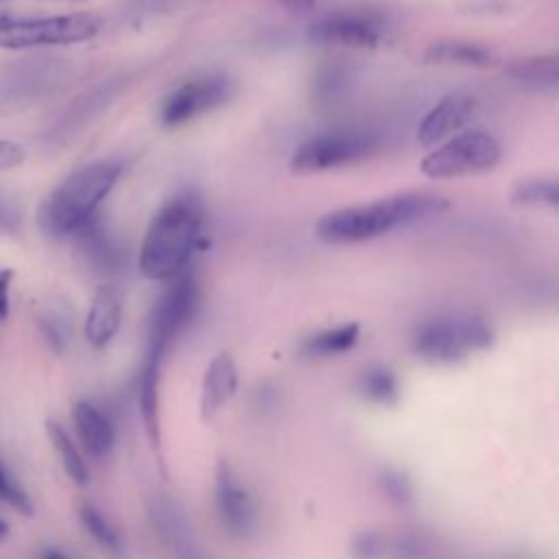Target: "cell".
Here are the masks:
<instances>
[{
    "instance_id": "6da1fadb",
    "label": "cell",
    "mask_w": 559,
    "mask_h": 559,
    "mask_svg": "<svg viewBox=\"0 0 559 559\" xmlns=\"http://www.w3.org/2000/svg\"><path fill=\"white\" fill-rule=\"evenodd\" d=\"M450 207L448 199L435 192H397L367 203L345 205L323 214L314 234L328 245H358L386 236L400 227L428 221Z\"/></svg>"
},
{
    "instance_id": "7a4b0ae2",
    "label": "cell",
    "mask_w": 559,
    "mask_h": 559,
    "mask_svg": "<svg viewBox=\"0 0 559 559\" xmlns=\"http://www.w3.org/2000/svg\"><path fill=\"white\" fill-rule=\"evenodd\" d=\"M205 210L197 192L170 197L151 218L140 245V271L153 282H168L183 273L201 242Z\"/></svg>"
},
{
    "instance_id": "3957f363",
    "label": "cell",
    "mask_w": 559,
    "mask_h": 559,
    "mask_svg": "<svg viewBox=\"0 0 559 559\" xmlns=\"http://www.w3.org/2000/svg\"><path fill=\"white\" fill-rule=\"evenodd\" d=\"M120 177V166L114 162H94L68 175L52 188L37 207V225L52 238L70 236L92 216L109 197Z\"/></svg>"
},
{
    "instance_id": "277c9868",
    "label": "cell",
    "mask_w": 559,
    "mask_h": 559,
    "mask_svg": "<svg viewBox=\"0 0 559 559\" xmlns=\"http://www.w3.org/2000/svg\"><path fill=\"white\" fill-rule=\"evenodd\" d=\"M493 328L476 314H439L419 323L411 336L413 354L430 365H452L493 345Z\"/></svg>"
},
{
    "instance_id": "5b68a950",
    "label": "cell",
    "mask_w": 559,
    "mask_h": 559,
    "mask_svg": "<svg viewBox=\"0 0 559 559\" xmlns=\"http://www.w3.org/2000/svg\"><path fill=\"white\" fill-rule=\"evenodd\" d=\"M201 288L197 277L186 269L168 280V286L153 304L146 328V356L164 360L177 338L190 328L199 312Z\"/></svg>"
},
{
    "instance_id": "8992f818",
    "label": "cell",
    "mask_w": 559,
    "mask_h": 559,
    "mask_svg": "<svg viewBox=\"0 0 559 559\" xmlns=\"http://www.w3.org/2000/svg\"><path fill=\"white\" fill-rule=\"evenodd\" d=\"M100 20L92 13H66L48 17L0 15V48L24 50L39 46H68L96 37Z\"/></svg>"
},
{
    "instance_id": "52a82bcc",
    "label": "cell",
    "mask_w": 559,
    "mask_h": 559,
    "mask_svg": "<svg viewBox=\"0 0 559 559\" xmlns=\"http://www.w3.org/2000/svg\"><path fill=\"white\" fill-rule=\"evenodd\" d=\"M502 148L487 131H463L432 148L419 164L430 179H452L487 173L498 166Z\"/></svg>"
},
{
    "instance_id": "ba28073f",
    "label": "cell",
    "mask_w": 559,
    "mask_h": 559,
    "mask_svg": "<svg viewBox=\"0 0 559 559\" xmlns=\"http://www.w3.org/2000/svg\"><path fill=\"white\" fill-rule=\"evenodd\" d=\"M378 151L376 138L362 131H330L301 142L288 162L290 173L312 175L371 157Z\"/></svg>"
},
{
    "instance_id": "9c48e42d",
    "label": "cell",
    "mask_w": 559,
    "mask_h": 559,
    "mask_svg": "<svg viewBox=\"0 0 559 559\" xmlns=\"http://www.w3.org/2000/svg\"><path fill=\"white\" fill-rule=\"evenodd\" d=\"M214 500L216 513L225 528L236 539H249L258 531V509L247 487L236 476L227 459H218L214 467Z\"/></svg>"
},
{
    "instance_id": "30bf717a",
    "label": "cell",
    "mask_w": 559,
    "mask_h": 559,
    "mask_svg": "<svg viewBox=\"0 0 559 559\" xmlns=\"http://www.w3.org/2000/svg\"><path fill=\"white\" fill-rule=\"evenodd\" d=\"M231 96V81L221 74L201 76L173 90L162 105V124L181 127L216 107L227 103Z\"/></svg>"
},
{
    "instance_id": "8fae6325",
    "label": "cell",
    "mask_w": 559,
    "mask_h": 559,
    "mask_svg": "<svg viewBox=\"0 0 559 559\" xmlns=\"http://www.w3.org/2000/svg\"><path fill=\"white\" fill-rule=\"evenodd\" d=\"M148 520L153 531L162 539V544L177 557H197V542L190 526V520L181 511V507L164 496L155 493L148 498Z\"/></svg>"
},
{
    "instance_id": "7c38bea8",
    "label": "cell",
    "mask_w": 559,
    "mask_h": 559,
    "mask_svg": "<svg viewBox=\"0 0 559 559\" xmlns=\"http://www.w3.org/2000/svg\"><path fill=\"white\" fill-rule=\"evenodd\" d=\"M474 96L465 92H452L445 94L441 100H437L426 116L417 124V142L421 146H435L448 135H452L456 129L465 124L469 114L474 111Z\"/></svg>"
},
{
    "instance_id": "4fadbf2b",
    "label": "cell",
    "mask_w": 559,
    "mask_h": 559,
    "mask_svg": "<svg viewBox=\"0 0 559 559\" xmlns=\"http://www.w3.org/2000/svg\"><path fill=\"white\" fill-rule=\"evenodd\" d=\"M238 391V367L231 354H216L201 378L199 391V413L203 421H210L218 415V411L236 395Z\"/></svg>"
},
{
    "instance_id": "5bb4252c",
    "label": "cell",
    "mask_w": 559,
    "mask_h": 559,
    "mask_svg": "<svg viewBox=\"0 0 559 559\" xmlns=\"http://www.w3.org/2000/svg\"><path fill=\"white\" fill-rule=\"evenodd\" d=\"M306 37L312 44L345 48H376L380 44L378 28L356 15H334L319 20L308 28Z\"/></svg>"
},
{
    "instance_id": "9a60e30c",
    "label": "cell",
    "mask_w": 559,
    "mask_h": 559,
    "mask_svg": "<svg viewBox=\"0 0 559 559\" xmlns=\"http://www.w3.org/2000/svg\"><path fill=\"white\" fill-rule=\"evenodd\" d=\"M122 319V301L120 295L114 286L100 284L92 297L85 323H83V334L87 343L96 349L109 345V341L116 336Z\"/></svg>"
},
{
    "instance_id": "2e32d148",
    "label": "cell",
    "mask_w": 559,
    "mask_h": 559,
    "mask_svg": "<svg viewBox=\"0 0 559 559\" xmlns=\"http://www.w3.org/2000/svg\"><path fill=\"white\" fill-rule=\"evenodd\" d=\"M159 358L144 356V365L138 380V406L142 415V426L148 437L151 448L159 454L162 450V421H159Z\"/></svg>"
},
{
    "instance_id": "e0dca14e",
    "label": "cell",
    "mask_w": 559,
    "mask_h": 559,
    "mask_svg": "<svg viewBox=\"0 0 559 559\" xmlns=\"http://www.w3.org/2000/svg\"><path fill=\"white\" fill-rule=\"evenodd\" d=\"M72 417H74V426H76L83 448L96 459L107 456L116 441L114 426H111L109 417L96 404H92L87 400H79L74 404Z\"/></svg>"
},
{
    "instance_id": "ac0fdd59",
    "label": "cell",
    "mask_w": 559,
    "mask_h": 559,
    "mask_svg": "<svg viewBox=\"0 0 559 559\" xmlns=\"http://www.w3.org/2000/svg\"><path fill=\"white\" fill-rule=\"evenodd\" d=\"M424 59L437 66H465V68H489L493 66V52L480 44L443 39L435 41L424 50Z\"/></svg>"
},
{
    "instance_id": "d6986e66",
    "label": "cell",
    "mask_w": 559,
    "mask_h": 559,
    "mask_svg": "<svg viewBox=\"0 0 559 559\" xmlns=\"http://www.w3.org/2000/svg\"><path fill=\"white\" fill-rule=\"evenodd\" d=\"M360 338V323L347 321L334 328H325L319 332H312L299 347L301 356L308 358H330L347 354L356 347Z\"/></svg>"
},
{
    "instance_id": "ffe728a7",
    "label": "cell",
    "mask_w": 559,
    "mask_h": 559,
    "mask_svg": "<svg viewBox=\"0 0 559 559\" xmlns=\"http://www.w3.org/2000/svg\"><path fill=\"white\" fill-rule=\"evenodd\" d=\"M358 395L376 406H395L400 402V382L384 365H369L356 380Z\"/></svg>"
},
{
    "instance_id": "44dd1931",
    "label": "cell",
    "mask_w": 559,
    "mask_h": 559,
    "mask_svg": "<svg viewBox=\"0 0 559 559\" xmlns=\"http://www.w3.org/2000/svg\"><path fill=\"white\" fill-rule=\"evenodd\" d=\"M507 72L520 85H524L528 90H537V92L555 90L559 83V61L552 55L520 59V61L511 63Z\"/></svg>"
},
{
    "instance_id": "7402d4cb",
    "label": "cell",
    "mask_w": 559,
    "mask_h": 559,
    "mask_svg": "<svg viewBox=\"0 0 559 559\" xmlns=\"http://www.w3.org/2000/svg\"><path fill=\"white\" fill-rule=\"evenodd\" d=\"M74 234L79 236V245L92 266H96L98 271H109L118 264L116 245L111 242L109 234L103 229V225L98 223L96 216H92Z\"/></svg>"
},
{
    "instance_id": "603a6c76",
    "label": "cell",
    "mask_w": 559,
    "mask_h": 559,
    "mask_svg": "<svg viewBox=\"0 0 559 559\" xmlns=\"http://www.w3.org/2000/svg\"><path fill=\"white\" fill-rule=\"evenodd\" d=\"M46 432L50 437V443L55 445L59 459H61V465L66 469V474L76 483V485H87L90 480V474H87V465L83 461V456L79 454L74 441L68 437V432L63 430L61 424H57L55 419H48L46 421Z\"/></svg>"
},
{
    "instance_id": "cb8c5ba5",
    "label": "cell",
    "mask_w": 559,
    "mask_h": 559,
    "mask_svg": "<svg viewBox=\"0 0 559 559\" xmlns=\"http://www.w3.org/2000/svg\"><path fill=\"white\" fill-rule=\"evenodd\" d=\"M511 201L515 205H522V207L546 205V207L555 210L557 203H559V183L555 179H542V177L522 179L513 188Z\"/></svg>"
},
{
    "instance_id": "d4e9b609",
    "label": "cell",
    "mask_w": 559,
    "mask_h": 559,
    "mask_svg": "<svg viewBox=\"0 0 559 559\" xmlns=\"http://www.w3.org/2000/svg\"><path fill=\"white\" fill-rule=\"evenodd\" d=\"M376 487L397 509H406V507L413 504V498H415L413 483L402 469L382 467L376 476Z\"/></svg>"
},
{
    "instance_id": "484cf974",
    "label": "cell",
    "mask_w": 559,
    "mask_h": 559,
    "mask_svg": "<svg viewBox=\"0 0 559 559\" xmlns=\"http://www.w3.org/2000/svg\"><path fill=\"white\" fill-rule=\"evenodd\" d=\"M79 518H81V524L85 526V531L109 552H120L122 548V542H120V535L118 531L109 524V520L90 502L81 504L79 509Z\"/></svg>"
},
{
    "instance_id": "4316f807",
    "label": "cell",
    "mask_w": 559,
    "mask_h": 559,
    "mask_svg": "<svg viewBox=\"0 0 559 559\" xmlns=\"http://www.w3.org/2000/svg\"><path fill=\"white\" fill-rule=\"evenodd\" d=\"M0 500L7 502L9 507H13L15 511L31 515L33 513V500L31 496L11 480V476L4 472V467L0 465Z\"/></svg>"
},
{
    "instance_id": "83f0119b",
    "label": "cell",
    "mask_w": 559,
    "mask_h": 559,
    "mask_svg": "<svg viewBox=\"0 0 559 559\" xmlns=\"http://www.w3.org/2000/svg\"><path fill=\"white\" fill-rule=\"evenodd\" d=\"M384 550H386L384 539L373 531H365V533L356 535L354 544H352V552L358 557H378Z\"/></svg>"
},
{
    "instance_id": "f1b7e54d",
    "label": "cell",
    "mask_w": 559,
    "mask_h": 559,
    "mask_svg": "<svg viewBox=\"0 0 559 559\" xmlns=\"http://www.w3.org/2000/svg\"><path fill=\"white\" fill-rule=\"evenodd\" d=\"M24 148L17 142L0 140V173L11 170L24 162Z\"/></svg>"
},
{
    "instance_id": "f546056e",
    "label": "cell",
    "mask_w": 559,
    "mask_h": 559,
    "mask_svg": "<svg viewBox=\"0 0 559 559\" xmlns=\"http://www.w3.org/2000/svg\"><path fill=\"white\" fill-rule=\"evenodd\" d=\"M13 269H0V321H4L9 314V286L13 282Z\"/></svg>"
},
{
    "instance_id": "4dcf8cb0",
    "label": "cell",
    "mask_w": 559,
    "mask_h": 559,
    "mask_svg": "<svg viewBox=\"0 0 559 559\" xmlns=\"http://www.w3.org/2000/svg\"><path fill=\"white\" fill-rule=\"evenodd\" d=\"M17 223H20L17 212L4 201H0V229H15Z\"/></svg>"
},
{
    "instance_id": "1f68e13d",
    "label": "cell",
    "mask_w": 559,
    "mask_h": 559,
    "mask_svg": "<svg viewBox=\"0 0 559 559\" xmlns=\"http://www.w3.org/2000/svg\"><path fill=\"white\" fill-rule=\"evenodd\" d=\"M277 2L293 13H310L314 9V0H277Z\"/></svg>"
},
{
    "instance_id": "d6a6232c",
    "label": "cell",
    "mask_w": 559,
    "mask_h": 559,
    "mask_svg": "<svg viewBox=\"0 0 559 559\" xmlns=\"http://www.w3.org/2000/svg\"><path fill=\"white\" fill-rule=\"evenodd\" d=\"M9 535V524L0 518V539H4Z\"/></svg>"
}]
</instances>
